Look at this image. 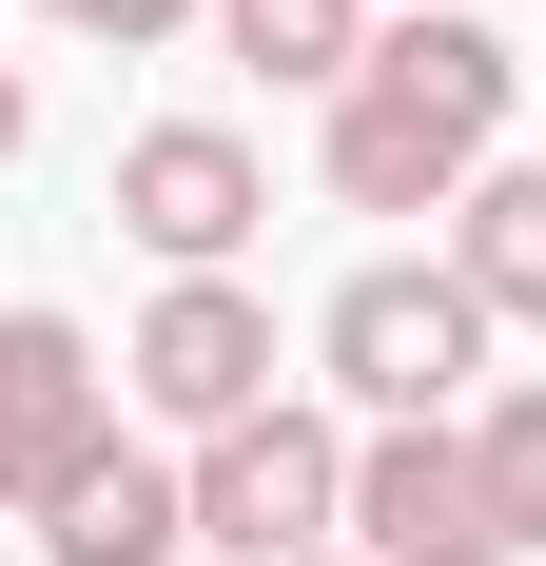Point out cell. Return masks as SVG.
I'll use <instances>...</instances> for the list:
<instances>
[{
    "label": "cell",
    "instance_id": "ba28073f",
    "mask_svg": "<svg viewBox=\"0 0 546 566\" xmlns=\"http://www.w3.org/2000/svg\"><path fill=\"white\" fill-rule=\"evenodd\" d=\"M176 547H196V489H176L137 430L78 450V469H59V509H40V566H176Z\"/></svg>",
    "mask_w": 546,
    "mask_h": 566
},
{
    "label": "cell",
    "instance_id": "5b68a950",
    "mask_svg": "<svg viewBox=\"0 0 546 566\" xmlns=\"http://www.w3.org/2000/svg\"><path fill=\"white\" fill-rule=\"evenodd\" d=\"M254 216H273V157L234 117H137V137H117V234H137L157 274H234Z\"/></svg>",
    "mask_w": 546,
    "mask_h": 566
},
{
    "label": "cell",
    "instance_id": "52a82bcc",
    "mask_svg": "<svg viewBox=\"0 0 546 566\" xmlns=\"http://www.w3.org/2000/svg\"><path fill=\"white\" fill-rule=\"evenodd\" d=\"M351 566H430V547H489L469 527V410H410V430H351Z\"/></svg>",
    "mask_w": 546,
    "mask_h": 566
},
{
    "label": "cell",
    "instance_id": "4fadbf2b",
    "mask_svg": "<svg viewBox=\"0 0 546 566\" xmlns=\"http://www.w3.org/2000/svg\"><path fill=\"white\" fill-rule=\"evenodd\" d=\"M20 137H40V98H20V59H0V157H20Z\"/></svg>",
    "mask_w": 546,
    "mask_h": 566
},
{
    "label": "cell",
    "instance_id": "9a60e30c",
    "mask_svg": "<svg viewBox=\"0 0 546 566\" xmlns=\"http://www.w3.org/2000/svg\"><path fill=\"white\" fill-rule=\"evenodd\" d=\"M293 566H351V547H293Z\"/></svg>",
    "mask_w": 546,
    "mask_h": 566
},
{
    "label": "cell",
    "instance_id": "30bf717a",
    "mask_svg": "<svg viewBox=\"0 0 546 566\" xmlns=\"http://www.w3.org/2000/svg\"><path fill=\"white\" fill-rule=\"evenodd\" d=\"M469 527L546 547V371H489V410H469Z\"/></svg>",
    "mask_w": 546,
    "mask_h": 566
},
{
    "label": "cell",
    "instance_id": "277c9868",
    "mask_svg": "<svg viewBox=\"0 0 546 566\" xmlns=\"http://www.w3.org/2000/svg\"><path fill=\"white\" fill-rule=\"evenodd\" d=\"M117 391L157 410L176 450L234 430V410H273V293H254V274H157V313L117 333Z\"/></svg>",
    "mask_w": 546,
    "mask_h": 566
},
{
    "label": "cell",
    "instance_id": "8fae6325",
    "mask_svg": "<svg viewBox=\"0 0 546 566\" xmlns=\"http://www.w3.org/2000/svg\"><path fill=\"white\" fill-rule=\"evenodd\" d=\"M216 40L254 59L273 98H351V59H371V0H216Z\"/></svg>",
    "mask_w": 546,
    "mask_h": 566
},
{
    "label": "cell",
    "instance_id": "9c48e42d",
    "mask_svg": "<svg viewBox=\"0 0 546 566\" xmlns=\"http://www.w3.org/2000/svg\"><path fill=\"white\" fill-rule=\"evenodd\" d=\"M449 274L489 293V333H546V157H489L449 196Z\"/></svg>",
    "mask_w": 546,
    "mask_h": 566
},
{
    "label": "cell",
    "instance_id": "5bb4252c",
    "mask_svg": "<svg viewBox=\"0 0 546 566\" xmlns=\"http://www.w3.org/2000/svg\"><path fill=\"white\" fill-rule=\"evenodd\" d=\"M430 566H527V547H430Z\"/></svg>",
    "mask_w": 546,
    "mask_h": 566
},
{
    "label": "cell",
    "instance_id": "8992f818",
    "mask_svg": "<svg viewBox=\"0 0 546 566\" xmlns=\"http://www.w3.org/2000/svg\"><path fill=\"white\" fill-rule=\"evenodd\" d=\"M78 450H117V371H98V333H78V313H0V509L40 527Z\"/></svg>",
    "mask_w": 546,
    "mask_h": 566
},
{
    "label": "cell",
    "instance_id": "7a4b0ae2",
    "mask_svg": "<svg viewBox=\"0 0 546 566\" xmlns=\"http://www.w3.org/2000/svg\"><path fill=\"white\" fill-rule=\"evenodd\" d=\"M489 293L449 274V254H371V274L332 293L313 313V371H332V410H351V430H410V410H469L489 391Z\"/></svg>",
    "mask_w": 546,
    "mask_h": 566
},
{
    "label": "cell",
    "instance_id": "6da1fadb",
    "mask_svg": "<svg viewBox=\"0 0 546 566\" xmlns=\"http://www.w3.org/2000/svg\"><path fill=\"white\" fill-rule=\"evenodd\" d=\"M507 98H527V40H489L469 0H390L313 157H332L351 216H449V196L507 157Z\"/></svg>",
    "mask_w": 546,
    "mask_h": 566
},
{
    "label": "cell",
    "instance_id": "3957f363",
    "mask_svg": "<svg viewBox=\"0 0 546 566\" xmlns=\"http://www.w3.org/2000/svg\"><path fill=\"white\" fill-rule=\"evenodd\" d=\"M176 489H196V547L216 566H293V547H332V527H351V410H234V430H196V469H176Z\"/></svg>",
    "mask_w": 546,
    "mask_h": 566
},
{
    "label": "cell",
    "instance_id": "7c38bea8",
    "mask_svg": "<svg viewBox=\"0 0 546 566\" xmlns=\"http://www.w3.org/2000/svg\"><path fill=\"white\" fill-rule=\"evenodd\" d=\"M40 20H59V40H117V59H137V40H176V20H216V0H40Z\"/></svg>",
    "mask_w": 546,
    "mask_h": 566
}]
</instances>
